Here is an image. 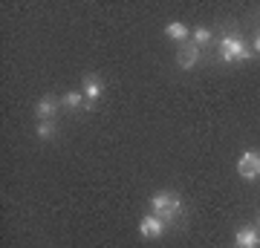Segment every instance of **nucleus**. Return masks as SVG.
Here are the masks:
<instances>
[{"mask_svg": "<svg viewBox=\"0 0 260 248\" xmlns=\"http://www.w3.org/2000/svg\"><path fill=\"white\" fill-rule=\"evenodd\" d=\"M35 136L41 138V141H52V138L58 136V124H55V121H38Z\"/></svg>", "mask_w": 260, "mask_h": 248, "instance_id": "nucleus-10", "label": "nucleus"}, {"mask_svg": "<svg viewBox=\"0 0 260 248\" xmlns=\"http://www.w3.org/2000/svg\"><path fill=\"white\" fill-rule=\"evenodd\" d=\"M67 110H84V92H64V98H61Z\"/></svg>", "mask_w": 260, "mask_h": 248, "instance_id": "nucleus-11", "label": "nucleus"}, {"mask_svg": "<svg viewBox=\"0 0 260 248\" xmlns=\"http://www.w3.org/2000/svg\"><path fill=\"white\" fill-rule=\"evenodd\" d=\"M257 231H260V222H257Z\"/></svg>", "mask_w": 260, "mask_h": 248, "instance_id": "nucleus-14", "label": "nucleus"}, {"mask_svg": "<svg viewBox=\"0 0 260 248\" xmlns=\"http://www.w3.org/2000/svg\"><path fill=\"white\" fill-rule=\"evenodd\" d=\"M200 58H203V49L194 44V41H185V44H179V52H177V64L182 73H188V69H194L197 64H200Z\"/></svg>", "mask_w": 260, "mask_h": 248, "instance_id": "nucleus-4", "label": "nucleus"}, {"mask_svg": "<svg viewBox=\"0 0 260 248\" xmlns=\"http://www.w3.org/2000/svg\"><path fill=\"white\" fill-rule=\"evenodd\" d=\"M217 49H220V58L225 64H246V61H251V49L243 41L240 32H223L220 41H217Z\"/></svg>", "mask_w": 260, "mask_h": 248, "instance_id": "nucleus-1", "label": "nucleus"}, {"mask_svg": "<svg viewBox=\"0 0 260 248\" xmlns=\"http://www.w3.org/2000/svg\"><path fill=\"white\" fill-rule=\"evenodd\" d=\"M214 41V35H211V29L208 26H197L194 29V44L200 46V49H203V46H208Z\"/></svg>", "mask_w": 260, "mask_h": 248, "instance_id": "nucleus-12", "label": "nucleus"}, {"mask_svg": "<svg viewBox=\"0 0 260 248\" xmlns=\"http://www.w3.org/2000/svg\"><path fill=\"white\" fill-rule=\"evenodd\" d=\"M237 173L243 176V179H257L260 176V153L257 150H246L240 156V162H237Z\"/></svg>", "mask_w": 260, "mask_h": 248, "instance_id": "nucleus-6", "label": "nucleus"}, {"mask_svg": "<svg viewBox=\"0 0 260 248\" xmlns=\"http://www.w3.org/2000/svg\"><path fill=\"white\" fill-rule=\"evenodd\" d=\"M150 214H156L159 220H165L168 225L182 220V199L174 191H159L150 196Z\"/></svg>", "mask_w": 260, "mask_h": 248, "instance_id": "nucleus-2", "label": "nucleus"}, {"mask_svg": "<svg viewBox=\"0 0 260 248\" xmlns=\"http://www.w3.org/2000/svg\"><path fill=\"white\" fill-rule=\"evenodd\" d=\"M168 231V222L165 220H159L156 214H145L142 217V222H139V234L145 239H159L162 234Z\"/></svg>", "mask_w": 260, "mask_h": 248, "instance_id": "nucleus-5", "label": "nucleus"}, {"mask_svg": "<svg viewBox=\"0 0 260 248\" xmlns=\"http://www.w3.org/2000/svg\"><path fill=\"white\" fill-rule=\"evenodd\" d=\"M104 78L102 75H84V81H81V92H84V110L90 113L95 107V101L104 95Z\"/></svg>", "mask_w": 260, "mask_h": 248, "instance_id": "nucleus-3", "label": "nucleus"}, {"mask_svg": "<svg viewBox=\"0 0 260 248\" xmlns=\"http://www.w3.org/2000/svg\"><path fill=\"white\" fill-rule=\"evenodd\" d=\"M165 38H171V41H179V44H185L188 38H191V29H188L182 20H174V23H168V26H165Z\"/></svg>", "mask_w": 260, "mask_h": 248, "instance_id": "nucleus-9", "label": "nucleus"}, {"mask_svg": "<svg viewBox=\"0 0 260 248\" xmlns=\"http://www.w3.org/2000/svg\"><path fill=\"white\" fill-rule=\"evenodd\" d=\"M234 248H260L257 225H243V228L234 234Z\"/></svg>", "mask_w": 260, "mask_h": 248, "instance_id": "nucleus-7", "label": "nucleus"}, {"mask_svg": "<svg viewBox=\"0 0 260 248\" xmlns=\"http://www.w3.org/2000/svg\"><path fill=\"white\" fill-rule=\"evenodd\" d=\"M254 52L260 55V29H257V35H254Z\"/></svg>", "mask_w": 260, "mask_h": 248, "instance_id": "nucleus-13", "label": "nucleus"}, {"mask_svg": "<svg viewBox=\"0 0 260 248\" xmlns=\"http://www.w3.org/2000/svg\"><path fill=\"white\" fill-rule=\"evenodd\" d=\"M35 116H38V121H55V116H58V101L52 98V95H44V98L35 104Z\"/></svg>", "mask_w": 260, "mask_h": 248, "instance_id": "nucleus-8", "label": "nucleus"}]
</instances>
